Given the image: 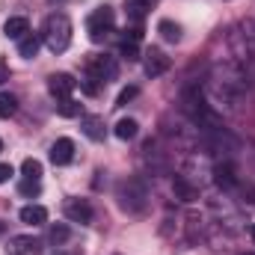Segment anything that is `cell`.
Instances as JSON below:
<instances>
[{
    "instance_id": "cell-30",
    "label": "cell",
    "mask_w": 255,
    "mask_h": 255,
    "mask_svg": "<svg viewBox=\"0 0 255 255\" xmlns=\"http://www.w3.org/2000/svg\"><path fill=\"white\" fill-rule=\"evenodd\" d=\"M250 238H253V244H255V226H250Z\"/></svg>"
},
{
    "instance_id": "cell-9",
    "label": "cell",
    "mask_w": 255,
    "mask_h": 255,
    "mask_svg": "<svg viewBox=\"0 0 255 255\" xmlns=\"http://www.w3.org/2000/svg\"><path fill=\"white\" fill-rule=\"evenodd\" d=\"M74 86H77V80H74L71 74H65V71H60V74H51V77H48V92H51L57 101H60V98H71Z\"/></svg>"
},
{
    "instance_id": "cell-4",
    "label": "cell",
    "mask_w": 255,
    "mask_h": 255,
    "mask_svg": "<svg viewBox=\"0 0 255 255\" xmlns=\"http://www.w3.org/2000/svg\"><path fill=\"white\" fill-rule=\"evenodd\" d=\"M116 68L119 65H116L113 57H107V54H89L86 57V80H83V89L89 95H98L101 83H107V80L116 77Z\"/></svg>"
},
{
    "instance_id": "cell-24",
    "label": "cell",
    "mask_w": 255,
    "mask_h": 255,
    "mask_svg": "<svg viewBox=\"0 0 255 255\" xmlns=\"http://www.w3.org/2000/svg\"><path fill=\"white\" fill-rule=\"evenodd\" d=\"M68 226H63V223H57V226H51V244H57V247H63L65 241H68Z\"/></svg>"
},
{
    "instance_id": "cell-25",
    "label": "cell",
    "mask_w": 255,
    "mask_h": 255,
    "mask_svg": "<svg viewBox=\"0 0 255 255\" xmlns=\"http://www.w3.org/2000/svg\"><path fill=\"white\" fill-rule=\"evenodd\" d=\"M154 3H157V0H130V15L139 21V18H142V15H145Z\"/></svg>"
},
{
    "instance_id": "cell-18",
    "label": "cell",
    "mask_w": 255,
    "mask_h": 255,
    "mask_svg": "<svg viewBox=\"0 0 255 255\" xmlns=\"http://www.w3.org/2000/svg\"><path fill=\"white\" fill-rule=\"evenodd\" d=\"M113 133H116L119 139H133V136L139 133V125H136V119H119L116 128H113Z\"/></svg>"
},
{
    "instance_id": "cell-13",
    "label": "cell",
    "mask_w": 255,
    "mask_h": 255,
    "mask_svg": "<svg viewBox=\"0 0 255 255\" xmlns=\"http://www.w3.org/2000/svg\"><path fill=\"white\" fill-rule=\"evenodd\" d=\"M172 190H175V196H178L181 202H196V199H199V187L187 181V175H175V178H172Z\"/></svg>"
},
{
    "instance_id": "cell-22",
    "label": "cell",
    "mask_w": 255,
    "mask_h": 255,
    "mask_svg": "<svg viewBox=\"0 0 255 255\" xmlns=\"http://www.w3.org/2000/svg\"><path fill=\"white\" fill-rule=\"evenodd\" d=\"M21 172H24V178H42V163L36 160V157H27L24 163H21Z\"/></svg>"
},
{
    "instance_id": "cell-23",
    "label": "cell",
    "mask_w": 255,
    "mask_h": 255,
    "mask_svg": "<svg viewBox=\"0 0 255 255\" xmlns=\"http://www.w3.org/2000/svg\"><path fill=\"white\" fill-rule=\"evenodd\" d=\"M119 57H122V60H128V63H136V60H139V48H136V42L125 39V42L119 45Z\"/></svg>"
},
{
    "instance_id": "cell-8",
    "label": "cell",
    "mask_w": 255,
    "mask_h": 255,
    "mask_svg": "<svg viewBox=\"0 0 255 255\" xmlns=\"http://www.w3.org/2000/svg\"><path fill=\"white\" fill-rule=\"evenodd\" d=\"M214 181H217V187H223V190H235L238 184H241V178H238V169H235V163L226 157L223 163H217L214 166Z\"/></svg>"
},
{
    "instance_id": "cell-28",
    "label": "cell",
    "mask_w": 255,
    "mask_h": 255,
    "mask_svg": "<svg viewBox=\"0 0 255 255\" xmlns=\"http://www.w3.org/2000/svg\"><path fill=\"white\" fill-rule=\"evenodd\" d=\"M12 172H15V169H12L9 163H0V184H3V181H9V178H12Z\"/></svg>"
},
{
    "instance_id": "cell-12",
    "label": "cell",
    "mask_w": 255,
    "mask_h": 255,
    "mask_svg": "<svg viewBox=\"0 0 255 255\" xmlns=\"http://www.w3.org/2000/svg\"><path fill=\"white\" fill-rule=\"evenodd\" d=\"M74 160V142L68 139V136H60L54 145H51V163L54 166H65V163H71Z\"/></svg>"
},
{
    "instance_id": "cell-20",
    "label": "cell",
    "mask_w": 255,
    "mask_h": 255,
    "mask_svg": "<svg viewBox=\"0 0 255 255\" xmlns=\"http://www.w3.org/2000/svg\"><path fill=\"white\" fill-rule=\"evenodd\" d=\"M157 33H160L166 42H178V39H181V27H178L175 21H166V18L157 24Z\"/></svg>"
},
{
    "instance_id": "cell-10",
    "label": "cell",
    "mask_w": 255,
    "mask_h": 255,
    "mask_svg": "<svg viewBox=\"0 0 255 255\" xmlns=\"http://www.w3.org/2000/svg\"><path fill=\"white\" fill-rule=\"evenodd\" d=\"M142 57H145L142 68H145V74H148V77H160V74L169 68V57H166L160 48H148Z\"/></svg>"
},
{
    "instance_id": "cell-26",
    "label": "cell",
    "mask_w": 255,
    "mask_h": 255,
    "mask_svg": "<svg viewBox=\"0 0 255 255\" xmlns=\"http://www.w3.org/2000/svg\"><path fill=\"white\" fill-rule=\"evenodd\" d=\"M18 193H21V196H39V193H42V184H39L36 178H24V181L18 184Z\"/></svg>"
},
{
    "instance_id": "cell-21",
    "label": "cell",
    "mask_w": 255,
    "mask_h": 255,
    "mask_svg": "<svg viewBox=\"0 0 255 255\" xmlns=\"http://www.w3.org/2000/svg\"><path fill=\"white\" fill-rule=\"evenodd\" d=\"M15 110H18V98H15L12 92H3V95H0V119L15 116Z\"/></svg>"
},
{
    "instance_id": "cell-2",
    "label": "cell",
    "mask_w": 255,
    "mask_h": 255,
    "mask_svg": "<svg viewBox=\"0 0 255 255\" xmlns=\"http://www.w3.org/2000/svg\"><path fill=\"white\" fill-rule=\"evenodd\" d=\"M181 110H184V116L190 119V125L196 128L199 133L208 130V128L223 125L220 113L214 110V104H208V95H205V89H199V86H187V89L181 92Z\"/></svg>"
},
{
    "instance_id": "cell-3",
    "label": "cell",
    "mask_w": 255,
    "mask_h": 255,
    "mask_svg": "<svg viewBox=\"0 0 255 255\" xmlns=\"http://www.w3.org/2000/svg\"><path fill=\"white\" fill-rule=\"evenodd\" d=\"M42 42L48 45L51 54H63L65 48L71 45V21L65 12H54L45 18L42 24Z\"/></svg>"
},
{
    "instance_id": "cell-29",
    "label": "cell",
    "mask_w": 255,
    "mask_h": 255,
    "mask_svg": "<svg viewBox=\"0 0 255 255\" xmlns=\"http://www.w3.org/2000/svg\"><path fill=\"white\" fill-rule=\"evenodd\" d=\"M6 77H9V74H6V68H3V65H0V83H3V80H6Z\"/></svg>"
},
{
    "instance_id": "cell-7",
    "label": "cell",
    "mask_w": 255,
    "mask_h": 255,
    "mask_svg": "<svg viewBox=\"0 0 255 255\" xmlns=\"http://www.w3.org/2000/svg\"><path fill=\"white\" fill-rule=\"evenodd\" d=\"M63 214L71 220V223H80V226H89L92 223V205L86 202V199H68L63 205Z\"/></svg>"
},
{
    "instance_id": "cell-31",
    "label": "cell",
    "mask_w": 255,
    "mask_h": 255,
    "mask_svg": "<svg viewBox=\"0 0 255 255\" xmlns=\"http://www.w3.org/2000/svg\"><path fill=\"white\" fill-rule=\"evenodd\" d=\"M3 232H6V226H3V223H0V238H3Z\"/></svg>"
},
{
    "instance_id": "cell-17",
    "label": "cell",
    "mask_w": 255,
    "mask_h": 255,
    "mask_svg": "<svg viewBox=\"0 0 255 255\" xmlns=\"http://www.w3.org/2000/svg\"><path fill=\"white\" fill-rule=\"evenodd\" d=\"M18 54L24 57V60H33L36 54H39V36H33V33H27L21 42H18Z\"/></svg>"
},
{
    "instance_id": "cell-33",
    "label": "cell",
    "mask_w": 255,
    "mask_h": 255,
    "mask_svg": "<svg viewBox=\"0 0 255 255\" xmlns=\"http://www.w3.org/2000/svg\"><path fill=\"white\" fill-rule=\"evenodd\" d=\"M244 255H253V253H244Z\"/></svg>"
},
{
    "instance_id": "cell-32",
    "label": "cell",
    "mask_w": 255,
    "mask_h": 255,
    "mask_svg": "<svg viewBox=\"0 0 255 255\" xmlns=\"http://www.w3.org/2000/svg\"><path fill=\"white\" fill-rule=\"evenodd\" d=\"M0 151H3V139H0Z\"/></svg>"
},
{
    "instance_id": "cell-27",
    "label": "cell",
    "mask_w": 255,
    "mask_h": 255,
    "mask_svg": "<svg viewBox=\"0 0 255 255\" xmlns=\"http://www.w3.org/2000/svg\"><path fill=\"white\" fill-rule=\"evenodd\" d=\"M136 92H139L136 86H125V89L119 92V98H116V104H119V107H125L128 101H130V98H136Z\"/></svg>"
},
{
    "instance_id": "cell-14",
    "label": "cell",
    "mask_w": 255,
    "mask_h": 255,
    "mask_svg": "<svg viewBox=\"0 0 255 255\" xmlns=\"http://www.w3.org/2000/svg\"><path fill=\"white\" fill-rule=\"evenodd\" d=\"M3 33H6V39L21 42V39L30 33V24H27V18H9V21L3 24Z\"/></svg>"
},
{
    "instance_id": "cell-5",
    "label": "cell",
    "mask_w": 255,
    "mask_h": 255,
    "mask_svg": "<svg viewBox=\"0 0 255 255\" xmlns=\"http://www.w3.org/2000/svg\"><path fill=\"white\" fill-rule=\"evenodd\" d=\"M116 199L125 214H142L148 208V187L142 178H125L116 187Z\"/></svg>"
},
{
    "instance_id": "cell-19",
    "label": "cell",
    "mask_w": 255,
    "mask_h": 255,
    "mask_svg": "<svg viewBox=\"0 0 255 255\" xmlns=\"http://www.w3.org/2000/svg\"><path fill=\"white\" fill-rule=\"evenodd\" d=\"M54 107H57V113H60L63 119H74V116H80V104H77L74 98H60Z\"/></svg>"
},
{
    "instance_id": "cell-11",
    "label": "cell",
    "mask_w": 255,
    "mask_h": 255,
    "mask_svg": "<svg viewBox=\"0 0 255 255\" xmlns=\"http://www.w3.org/2000/svg\"><path fill=\"white\" fill-rule=\"evenodd\" d=\"M6 253H9V255H39V253H42V241H39V238L18 235V238H12V241H9Z\"/></svg>"
},
{
    "instance_id": "cell-1",
    "label": "cell",
    "mask_w": 255,
    "mask_h": 255,
    "mask_svg": "<svg viewBox=\"0 0 255 255\" xmlns=\"http://www.w3.org/2000/svg\"><path fill=\"white\" fill-rule=\"evenodd\" d=\"M247 92H250V68L244 63L223 60V63L214 65V71L208 77V95L217 104H226V107L235 110Z\"/></svg>"
},
{
    "instance_id": "cell-15",
    "label": "cell",
    "mask_w": 255,
    "mask_h": 255,
    "mask_svg": "<svg viewBox=\"0 0 255 255\" xmlns=\"http://www.w3.org/2000/svg\"><path fill=\"white\" fill-rule=\"evenodd\" d=\"M21 223H27V226H45L48 223V211L42 205H27V208H21Z\"/></svg>"
},
{
    "instance_id": "cell-6",
    "label": "cell",
    "mask_w": 255,
    "mask_h": 255,
    "mask_svg": "<svg viewBox=\"0 0 255 255\" xmlns=\"http://www.w3.org/2000/svg\"><path fill=\"white\" fill-rule=\"evenodd\" d=\"M113 24H116V12H113L110 6H98V9L86 18V33H89V39L98 45V42H104V39L113 33Z\"/></svg>"
},
{
    "instance_id": "cell-16",
    "label": "cell",
    "mask_w": 255,
    "mask_h": 255,
    "mask_svg": "<svg viewBox=\"0 0 255 255\" xmlns=\"http://www.w3.org/2000/svg\"><path fill=\"white\" fill-rule=\"evenodd\" d=\"M80 128H83V133H86L89 139H95V142L104 139V122H101L98 116H83V119H80Z\"/></svg>"
}]
</instances>
